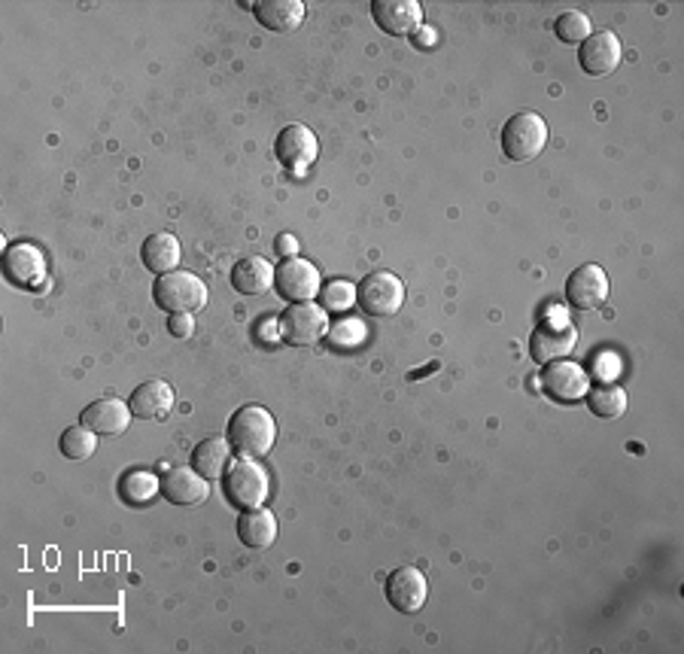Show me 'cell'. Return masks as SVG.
Returning <instances> with one entry per match:
<instances>
[{
  "instance_id": "6da1fadb",
  "label": "cell",
  "mask_w": 684,
  "mask_h": 654,
  "mask_svg": "<svg viewBox=\"0 0 684 654\" xmlns=\"http://www.w3.org/2000/svg\"><path fill=\"white\" fill-rule=\"evenodd\" d=\"M229 445L241 457H265L277 441L274 414L262 405L237 408L229 421Z\"/></svg>"
},
{
  "instance_id": "7a4b0ae2",
  "label": "cell",
  "mask_w": 684,
  "mask_h": 654,
  "mask_svg": "<svg viewBox=\"0 0 684 654\" xmlns=\"http://www.w3.org/2000/svg\"><path fill=\"white\" fill-rule=\"evenodd\" d=\"M222 491H225V499L232 502L234 509H262V502L271 494V479L253 457H241L225 469Z\"/></svg>"
},
{
  "instance_id": "3957f363",
  "label": "cell",
  "mask_w": 684,
  "mask_h": 654,
  "mask_svg": "<svg viewBox=\"0 0 684 654\" xmlns=\"http://www.w3.org/2000/svg\"><path fill=\"white\" fill-rule=\"evenodd\" d=\"M207 283L192 271H168L159 275L152 287V299L168 314H195L207 305Z\"/></svg>"
},
{
  "instance_id": "277c9868",
  "label": "cell",
  "mask_w": 684,
  "mask_h": 654,
  "mask_svg": "<svg viewBox=\"0 0 684 654\" xmlns=\"http://www.w3.org/2000/svg\"><path fill=\"white\" fill-rule=\"evenodd\" d=\"M548 146V125L539 113L524 110L514 113L502 129V153L511 161H533L539 159L541 149Z\"/></svg>"
},
{
  "instance_id": "5b68a950",
  "label": "cell",
  "mask_w": 684,
  "mask_h": 654,
  "mask_svg": "<svg viewBox=\"0 0 684 654\" xmlns=\"http://www.w3.org/2000/svg\"><path fill=\"white\" fill-rule=\"evenodd\" d=\"M280 338L292 344V348H310L317 344L320 338L329 335V320H326V311L314 302H295L283 311V317L277 323Z\"/></svg>"
},
{
  "instance_id": "8992f818",
  "label": "cell",
  "mask_w": 684,
  "mask_h": 654,
  "mask_svg": "<svg viewBox=\"0 0 684 654\" xmlns=\"http://www.w3.org/2000/svg\"><path fill=\"white\" fill-rule=\"evenodd\" d=\"M274 287L286 302H314V295H320V271L314 262L302 256H290L274 268Z\"/></svg>"
},
{
  "instance_id": "52a82bcc",
  "label": "cell",
  "mask_w": 684,
  "mask_h": 654,
  "mask_svg": "<svg viewBox=\"0 0 684 654\" xmlns=\"http://www.w3.org/2000/svg\"><path fill=\"white\" fill-rule=\"evenodd\" d=\"M356 295L371 317H393L395 311L405 305V283L393 271H375L359 283Z\"/></svg>"
},
{
  "instance_id": "ba28073f",
  "label": "cell",
  "mask_w": 684,
  "mask_h": 654,
  "mask_svg": "<svg viewBox=\"0 0 684 654\" xmlns=\"http://www.w3.org/2000/svg\"><path fill=\"white\" fill-rule=\"evenodd\" d=\"M274 156L286 171H305L320 156V141L307 125H286L277 134Z\"/></svg>"
},
{
  "instance_id": "9c48e42d",
  "label": "cell",
  "mask_w": 684,
  "mask_h": 654,
  "mask_svg": "<svg viewBox=\"0 0 684 654\" xmlns=\"http://www.w3.org/2000/svg\"><path fill=\"white\" fill-rule=\"evenodd\" d=\"M609 299V275L599 265H582L566 280V302L578 311H597Z\"/></svg>"
},
{
  "instance_id": "30bf717a",
  "label": "cell",
  "mask_w": 684,
  "mask_h": 654,
  "mask_svg": "<svg viewBox=\"0 0 684 654\" xmlns=\"http://www.w3.org/2000/svg\"><path fill=\"white\" fill-rule=\"evenodd\" d=\"M541 390L548 392L557 402H578L590 390V378L578 363L569 360H557V363L545 365L541 372Z\"/></svg>"
},
{
  "instance_id": "8fae6325",
  "label": "cell",
  "mask_w": 684,
  "mask_h": 654,
  "mask_svg": "<svg viewBox=\"0 0 684 654\" xmlns=\"http://www.w3.org/2000/svg\"><path fill=\"white\" fill-rule=\"evenodd\" d=\"M575 344H578V329L566 320L557 323V326L545 323V326H539V329L533 332V338H529L533 360L541 365L557 363V360H566L569 353L575 350Z\"/></svg>"
},
{
  "instance_id": "7c38bea8",
  "label": "cell",
  "mask_w": 684,
  "mask_h": 654,
  "mask_svg": "<svg viewBox=\"0 0 684 654\" xmlns=\"http://www.w3.org/2000/svg\"><path fill=\"white\" fill-rule=\"evenodd\" d=\"M371 19L378 22L383 34L405 37V34H417L423 25V7L417 0H375Z\"/></svg>"
},
{
  "instance_id": "4fadbf2b",
  "label": "cell",
  "mask_w": 684,
  "mask_h": 654,
  "mask_svg": "<svg viewBox=\"0 0 684 654\" xmlns=\"http://www.w3.org/2000/svg\"><path fill=\"white\" fill-rule=\"evenodd\" d=\"M426 596H429V584H426V576H423L420 569L402 567L387 579V600H390V606L405 611V615L420 611Z\"/></svg>"
},
{
  "instance_id": "5bb4252c",
  "label": "cell",
  "mask_w": 684,
  "mask_h": 654,
  "mask_svg": "<svg viewBox=\"0 0 684 654\" xmlns=\"http://www.w3.org/2000/svg\"><path fill=\"white\" fill-rule=\"evenodd\" d=\"M80 423L88 426L91 433H98V436H119V433H125L129 423H132V408H129V402H122V399L103 396L98 402H91V405L83 408Z\"/></svg>"
},
{
  "instance_id": "9a60e30c",
  "label": "cell",
  "mask_w": 684,
  "mask_h": 654,
  "mask_svg": "<svg viewBox=\"0 0 684 654\" xmlns=\"http://www.w3.org/2000/svg\"><path fill=\"white\" fill-rule=\"evenodd\" d=\"M621 40L614 37L612 31H599V34H590L582 44V52H578V61H582V71L590 73V76H606L612 73L618 64H621Z\"/></svg>"
},
{
  "instance_id": "2e32d148",
  "label": "cell",
  "mask_w": 684,
  "mask_h": 654,
  "mask_svg": "<svg viewBox=\"0 0 684 654\" xmlns=\"http://www.w3.org/2000/svg\"><path fill=\"white\" fill-rule=\"evenodd\" d=\"M3 275L19 287H40L46 280L44 253L30 244H13L3 253Z\"/></svg>"
},
{
  "instance_id": "e0dca14e",
  "label": "cell",
  "mask_w": 684,
  "mask_h": 654,
  "mask_svg": "<svg viewBox=\"0 0 684 654\" xmlns=\"http://www.w3.org/2000/svg\"><path fill=\"white\" fill-rule=\"evenodd\" d=\"M129 408H132L134 417H141V421H161V417L174 408V387L159 378L144 380V384L132 392Z\"/></svg>"
},
{
  "instance_id": "ac0fdd59",
  "label": "cell",
  "mask_w": 684,
  "mask_h": 654,
  "mask_svg": "<svg viewBox=\"0 0 684 654\" xmlns=\"http://www.w3.org/2000/svg\"><path fill=\"white\" fill-rule=\"evenodd\" d=\"M161 494L168 496L174 506H198L210 496V484L205 475H198L195 469H174L161 481Z\"/></svg>"
},
{
  "instance_id": "d6986e66",
  "label": "cell",
  "mask_w": 684,
  "mask_h": 654,
  "mask_svg": "<svg viewBox=\"0 0 684 654\" xmlns=\"http://www.w3.org/2000/svg\"><path fill=\"white\" fill-rule=\"evenodd\" d=\"M253 13L262 28L292 34L305 22V3L302 0H259V3H253Z\"/></svg>"
},
{
  "instance_id": "ffe728a7",
  "label": "cell",
  "mask_w": 684,
  "mask_h": 654,
  "mask_svg": "<svg viewBox=\"0 0 684 654\" xmlns=\"http://www.w3.org/2000/svg\"><path fill=\"white\" fill-rule=\"evenodd\" d=\"M232 287L241 295H262L274 287V268L262 256H244L234 262Z\"/></svg>"
},
{
  "instance_id": "44dd1931",
  "label": "cell",
  "mask_w": 684,
  "mask_h": 654,
  "mask_svg": "<svg viewBox=\"0 0 684 654\" xmlns=\"http://www.w3.org/2000/svg\"><path fill=\"white\" fill-rule=\"evenodd\" d=\"M229 463H232V445H229V438L210 436L205 441H198V448L192 451V469L198 475H205L207 481L222 479Z\"/></svg>"
},
{
  "instance_id": "7402d4cb",
  "label": "cell",
  "mask_w": 684,
  "mask_h": 654,
  "mask_svg": "<svg viewBox=\"0 0 684 654\" xmlns=\"http://www.w3.org/2000/svg\"><path fill=\"white\" fill-rule=\"evenodd\" d=\"M237 538L247 548H271L277 542V518L265 509H249L237 521Z\"/></svg>"
},
{
  "instance_id": "603a6c76",
  "label": "cell",
  "mask_w": 684,
  "mask_h": 654,
  "mask_svg": "<svg viewBox=\"0 0 684 654\" xmlns=\"http://www.w3.org/2000/svg\"><path fill=\"white\" fill-rule=\"evenodd\" d=\"M144 265L156 275H168V271H176L180 265V241H176L171 232H156L149 234L144 241Z\"/></svg>"
},
{
  "instance_id": "cb8c5ba5",
  "label": "cell",
  "mask_w": 684,
  "mask_h": 654,
  "mask_svg": "<svg viewBox=\"0 0 684 654\" xmlns=\"http://www.w3.org/2000/svg\"><path fill=\"white\" fill-rule=\"evenodd\" d=\"M587 408L602 417V421H618L621 414L626 411V390L624 387H618L612 380H606V384H599V387H590L587 390Z\"/></svg>"
},
{
  "instance_id": "d4e9b609",
  "label": "cell",
  "mask_w": 684,
  "mask_h": 654,
  "mask_svg": "<svg viewBox=\"0 0 684 654\" xmlns=\"http://www.w3.org/2000/svg\"><path fill=\"white\" fill-rule=\"evenodd\" d=\"M161 491V481L152 475V472H146V469H134V472H129L125 479H122V484H119V494H122V499H129V502H134V506H146L152 496L159 494Z\"/></svg>"
},
{
  "instance_id": "484cf974",
  "label": "cell",
  "mask_w": 684,
  "mask_h": 654,
  "mask_svg": "<svg viewBox=\"0 0 684 654\" xmlns=\"http://www.w3.org/2000/svg\"><path fill=\"white\" fill-rule=\"evenodd\" d=\"M59 448L68 460H88L95 453V448H98V433H91L83 423L80 426H68L61 433Z\"/></svg>"
},
{
  "instance_id": "4316f807",
  "label": "cell",
  "mask_w": 684,
  "mask_h": 654,
  "mask_svg": "<svg viewBox=\"0 0 684 654\" xmlns=\"http://www.w3.org/2000/svg\"><path fill=\"white\" fill-rule=\"evenodd\" d=\"M553 31H557V37H560L563 44H584V40L594 34L590 19L584 13H578V10H566V13L553 22Z\"/></svg>"
},
{
  "instance_id": "83f0119b",
  "label": "cell",
  "mask_w": 684,
  "mask_h": 654,
  "mask_svg": "<svg viewBox=\"0 0 684 654\" xmlns=\"http://www.w3.org/2000/svg\"><path fill=\"white\" fill-rule=\"evenodd\" d=\"M356 302V287L350 280H329L320 287L322 311H347Z\"/></svg>"
},
{
  "instance_id": "f1b7e54d",
  "label": "cell",
  "mask_w": 684,
  "mask_h": 654,
  "mask_svg": "<svg viewBox=\"0 0 684 654\" xmlns=\"http://www.w3.org/2000/svg\"><path fill=\"white\" fill-rule=\"evenodd\" d=\"M329 341L335 344V348H359L365 341V326L359 320H347V323H338L329 329Z\"/></svg>"
},
{
  "instance_id": "f546056e",
  "label": "cell",
  "mask_w": 684,
  "mask_h": 654,
  "mask_svg": "<svg viewBox=\"0 0 684 654\" xmlns=\"http://www.w3.org/2000/svg\"><path fill=\"white\" fill-rule=\"evenodd\" d=\"M168 329H171V335H176V338H190L192 329H195V323H192V314H171V323H168Z\"/></svg>"
},
{
  "instance_id": "4dcf8cb0",
  "label": "cell",
  "mask_w": 684,
  "mask_h": 654,
  "mask_svg": "<svg viewBox=\"0 0 684 654\" xmlns=\"http://www.w3.org/2000/svg\"><path fill=\"white\" fill-rule=\"evenodd\" d=\"M277 253H280V256H286V259H290V256H295V253H298L295 238H290V234H280V238H277Z\"/></svg>"
},
{
  "instance_id": "1f68e13d",
  "label": "cell",
  "mask_w": 684,
  "mask_h": 654,
  "mask_svg": "<svg viewBox=\"0 0 684 654\" xmlns=\"http://www.w3.org/2000/svg\"><path fill=\"white\" fill-rule=\"evenodd\" d=\"M420 37H423V40H420L423 46H432V44H436V31H432V28L420 31Z\"/></svg>"
}]
</instances>
